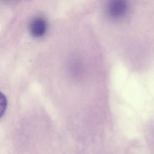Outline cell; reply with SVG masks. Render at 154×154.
I'll return each instance as SVG.
<instances>
[{"mask_svg": "<svg viewBox=\"0 0 154 154\" xmlns=\"http://www.w3.org/2000/svg\"><path fill=\"white\" fill-rule=\"evenodd\" d=\"M128 11V5L121 1H115L110 3L109 12L112 17L114 19L122 18Z\"/></svg>", "mask_w": 154, "mask_h": 154, "instance_id": "cell-1", "label": "cell"}, {"mask_svg": "<svg viewBox=\"0 0 154 154\" xmlns=\"http://www.w3.org/2000/svg\"><path fill=\"white\" fill-rule=\"evenodd\" d=\"M46 21L41 17L34 19L30 23L29 31L33 36L39 37L45 35L47 30Z\"/></svg>", "mask_w": 154, "mask_h": 154, "instance_id": "cell-2", "label": "cell"}]
</instances>
